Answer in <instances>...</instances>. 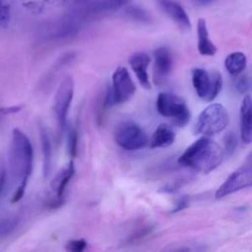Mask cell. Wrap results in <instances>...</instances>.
I'll return each mask as SVG.
<instances>
[{"instance_id": "obj_1", "label": "cell", "mask_w": 252, "mask_h": 252, "mask_svg": "<svg viewBox=\"0 0 252 252\" xmlns=\"http://www.w3.org/2000/svg\"><path fill=\"white\" fill-rule=\"evenodd\" d=\"M32 162L33 149L30 139L20 129H14L9 150L10 173L16 185L12 203H17L23 198L32 172Z\"/></svg>"}, {"instance_id": "obj_2", "label": "cell", "mask_w": 252, "mask_h": 252, "mask_svg": "<svg viewBox=\"0 0 252 252\" xmlns=\"http://www.w3.org/2000/svg\"><path fill=\"white\" fill-rule=\"evenodd\" d=\"M222 158L221 148L205 136L192 143L179 157L178 162L196 171L209 173L221 163Z\"/></svg>"}, {"instance_id": "obj_3", "label": "cell", "mask_w": 252, "mask_h": 252, "mask_svg": "<svg viewBox=\"0 0 252 252\" xmlns=\"http://www.w3.org/2000/svg\"><path fill=\"white\" fill-rule=\"evenodd\" d=\"M227 124L228 114L225 107L220 103H212L200 113L194 126V133L212 136L223 131Z\"/></svg>"}, {"instance_id": "obj_4", "label": "cell", "mask_w": 252, "mask_h": 252, "mask_svg": "<svg viewBox=\"0 0 252 252\" xmlns=\"http://www.w3.org/2000/svg\"><path fill=\"white\" fill-rule=\"evenodd\" d=\"M158 112L171 118L173 124L178 127H184L190 120V111L185 101L178 95L170 93H160L156 101Z\"/></svg>"}, {"instance_id": "obj_5", "label": "cell", "mask_w": 252, "mask_h": 252, "mask_svg": "<svg viewBox=\"0 0 252 252\" xmlns=\"http://www.w3.org/2000/svg\"><path fill=\"white\" fill-rule=\"evenodd\" d=\"M136 86L125 67H118L112 75V86L107 90L104 105L111 106L128 101L135 94Z\"/></svg>"}, {"instance_id": "obj_6", "label": "cell", "mask_w": 252, "mask_h": 252, "mask_svg": "<svg viewBox=\"0 0 252 252\" xmlns=\"http://www.w3.org/2000/svg\"><path fill=\"white\" fill-rule=\"evenodd\" d=\"M115 143L126 151H137L149 143L146 132L132 121H124L117 125L114 132Z\"/></svg>"}, {"instance_id": "obj_7", "label": "cell", "mask_w": 252, "mask_h": 252, "mask_svg": "<svg viewBox=\"0 0 252 252\" xmlns=\"http://www.w3.org/2000/svg\"><path fill=\"white\" fill-rule=\"evenodd\" d=\"M192 84L199 97L213 101L221 90L222 79L218 71L209 74L202 68H195L192 70Z\"/></svg>"}, {"instance_id": "obj_8", "label": "cell", "mask_w": 252, "mask_h": 252, "mask_svg": "<svg viewBox=\"0 0 252 252\" xmlns=\"http://www.w3.org/2000/svg\"><path fill=\"white\" fill-rule=\"evenodd\" d=\"M252 184V166L250 158L247 162L240 165L218 188L216 192V198L220 199L227 195H230L241 189L250 187Z\"/></svg>"}, {"instance_id": "obj_9", "label": "cell", "mask_w": 252, "mask_h": 252, "mask_svg": "<svg viewBox=\"0 0 252 252\" xmlns=\"http://www.w3.org/2000/svg\"><path fill=\"white\" fill-rule=\"evenodd\" d=\"M73 95L74 81L71 77L67 76L61 81L53 99V111L61 131L66 126L67 115L73 99Z\"/></svg>"}, {"instance_id": "obj_10", "label": "cell", "mask_w": 252, "mask_h": 252, "mask_svg": "<svg viewBox=\"0 0 252 252\" xmlns=\"http://www.w3.org/2000/svg\"><path fill=\"white\" fill-rule=\"evenodd\" d=\"M161 11L181 30H191V22L184 8L175 0H157Z\"/></svg>"}, {"instance_id": "obj_11", "label": "cell", "mask_w": 252, "mask_h": 252, "mask_svg": "<svg viewBox=\"0 0 252 252\" xmlns=\"http://www.w3.org/2000/svg\"><path fill=\"white\" fill-rule=\"evenodd\" d=\"M154 81L156 85L162 84L171 72L173 60L170 50L167 47L161 46L154 52Z\"/></svg>"}, {"instance_id": "obj_12", "label": "cell", "mask_w": 252, "mask_h": 252, "mask_svg": "<svg viewBox=\"0 0 252 252\" xmlns=\"http://www.w3.org/2000/svg\"><path fill=\"white\" fill-rule=\"evenodd\" d=\"M151 58L145 52H135L129 58V64L136 74V77L140 85L144 89H151V84L148 75V67L150 65Z\"/></svg>"}, {"instance_id": "obj_13", "label": "cell", "mask_w": 252, "mask_h": 252, "mask_svg": "<svg viewBox=\"0 0 252 252\" xmlns=\"http://www.w3.org/2000/svg\"><path fill=\"white\" fill-rule=\"evenodd\" d=\"M251 118V97L247 94L244 96L240 106V135L245 144H250L252 140Z\"/></svg>"}, {"instance_id": "obj_14", "label": "cell", "mask_w": 252, "mask_h": 252, "mask_svg": "<svg viewBox=\"0 0 252 252\" xmlns=\"http://www.w3.org/2000/svg\"><path fill=\"white\" fill-rule=\"evenodd\" d=\"M75 173V166L73 160H70L67 165L62 168L52 179L51 181V188L54 192V197L63 199L64 191L66 186L68 185L69 181L72 179Z\"/></svg>"}, {"instance_id": "obj_15", "label": "cell", "mask_w": 252, "mask_h": 252, "mask_svg": "<svg viewBox=\"0 0 252 252\" xmlns=\"http://www.w3.org/2000/svg\"><path fill=\"white\" fill-rule=\"evenodd\" d=\"M198 35V50L199 53L205 56H214L217 53V46L210 39L207 23L205 19L200 18L197 24Z\"/></svg>"}, {"instance_id": "obj_16", "label": "cell", "mask_w": 252, "mask_h": 252, "mask_svg": "<svg viewBox=\"0 0 252 252\" xmlns=\"http://www.w3.org/2000/svg\"><path fill=\"white\" fill-rule=\"evenodd\" d=\"M175 134L170 126L167 124H160L153 133L149 145L150 148H166L174 143Z\"/></svg>"}, {"instance_id": "obj_17", "label": "cell", "mask_w": 252, "mask_h": 252, "mask_svg": "<svg viewBox=\"0 0 252 252\" xmlns=\"http://www.w3.org/2000/svg\"><path fill=\"white\" fill-rule=\"evenodd\" d=\"M39 137L43 156V175L47 178L52 169V146L48 132L44 125L39 126Z\"/></svg>"}, {"instance_id": "obj_18", "label": "cell", "mask_w": 252, "mask_h": 252, "mask_svg": "<svg viewBox=\"0 0 252 252\" xmlns=\"http://www.w3.org/2000/svg\"><path fill=\"white\" fill-rule=\"evenodd\" d=\"M246 64L247 59L245 54L239 51L228 54L224 60V67L232 76H237L240 74L246 68Z\"/></svg>"}, {"instance_id": "obj_19", "label": "cell", "mask_w": 252, "mask_h": 252, "mask_svg": "<svg viewBox=\"0 0 252 252\" xmlns=\"http://www.w3.org/2000/svg\"><path fill=\"white\" fill-rule=\"evenodd\" d=\"M125 14L130 19L141 22V23H150L151 22L150 15L139 6H135V5L129 6L128 8L125 9Z\"/></svg>"}, {"instance_id": "obj_20", "label": "cell", "mask_w": 252, "mask_h": 252, "mask_svg": "<svg viewBox=\"0 0 252 252\" xmlns=\"http://www.w3.org/2000/svg\"><path fill=\"white\" fill-rule=\"evenodd\" d=\"M18 226V220L16 218L0 219V239L10 235Z\"/></svg>"}, {"instance_id": "obj_21", "label": "cell", "mask_w": 252, "mask_h": 252, "mask_svg": "<svg viewBox=\"0 0 252 252\" xmlns=\"http://www.w3.org/2000/svg\"><path fill=\"white\" fill-rule=\"evenodd\" d=\"M238 139L236 136V133L230 131L228 133L225 134L223 142H224V153L223 155H225L227 158H230L236 151L237 148V144H238Z\"/></svg>"}, {"instance_id": "obj_22", "label": "cell", "mask_w": 252, "mask_h": 252, "mask_svg": "<svg viewBox=\"0 0 252 252\" xmlns=\"http://www.w3.org/2000/svg\"><path fill=\"white\" fill-rule=\"evenodd\" d=\"M67 147L70 158H75L78 152V133L75 128H69L67 136Z\"/></svg>"}, {"instance_id": "obj_23", "label": "cell", "mask_w": 252, "mask_h": 252, "mask_svg": "<svg viewBox=\"0 0 252 252\" xmlns=\"http://www.w3.org/2000/svg\"><path fill=\"white\" fill-rule=\"evenodd\" d=\"M87 247V241L83 238L73 239L66 243V250L70 252H81Z\"/></svg>"}, {"instance_id": "obj_24", "label": "cell", "mask_w": 252, "mask_h": 252, "mask_svg": "<svg viewBox=\"0 0 252 252\" xmlns=\"http://www.w3.org/2000/svg\"><path fill=\"white\" fill-rule=\"evenodd\" d=\"M234 87H235V90L239 94H246L250 89V79H249V77L244 75V76H241V77L237 78V80L235 81Z\"/></svg>"}, {"instance_id": "obj_25", "label": "cell", "mask_w": 252, "mask_h": 252, "mask_svg": "<svg viewBox=\"0 0 252 252\" xmlns=\"http://www.w3.org/2000/svg\"><path fill=\"white\" fill-rule=\"evenodd\" d=\"M133 0H105L104 2V11H113L116 9H119L129 3H131Z\"/></svg>"}, {"instance_id": "obj_26", "label": "cell", "mask_w": 252, "mask_h": 252, "mask_svg": "<svg viewBox=\"0 0 252 252\" xmlns=\"http://www.w3.org/2000/svg\"><path fill=\"white\" fill-rule=\"evenodd\" d=\"M189 205V199L187 197H182L181 199L178 200V202L175 204L174 209H172L170 212L171 213H177L185 209Z\"/></svg>"}, {"instance_id": "obj_27", "label": "cell", "mask_w": 252, "mask_h": 252, "mask_svg": "<svg viewBox=\"0 0 252 252\" xmlns=\"http://www.w3.org/2000/svg\"><path fill=\"white\" fill-rule=\"evenodd\" d=\"M6 178H7L6 169H5V167H1L0 168V196L2 195V193L4 191L5 184H6Z\"/></svg>"}, {"instance_id": "obj_28", "label": "cell", "mask_w": 252, "mask_h": 252, "mask_svg": "<svg viewBox=\"0 0 252 252\" xmlns=\"http://www.w3.org/2000/svg\"><path fill=\"white\" fill-rule=\"evenodd\" d=\"M191 1L198 6H207L214 3L216 0H191Z\"/></svg>"}, {"instance_id": "obj_29", "label": "cell", "mask_w": 252, "mask_h": 252, "mask_svg": "<svg viewBox=\"0 0 252 252\" xmlns=\"http://www.w3.org/2000/svg\"><path fill=\"white\" fill-rule=\"evenodd\" d=\"M6 12H4L1 8H0V22H3L6 19Z\"/></svg>"}]
</instances>
